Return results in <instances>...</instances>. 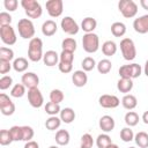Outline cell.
I'll use <instances>...</instances> for the list:
<instances>
[{"label": "cell", "instance_id": "obj_1", "mask_svg": "<svg viewBox=\"0 0 148 148\" xmlns=\"http://www.w3.org/2000/svg\"><path fill=\"white\" fill-rule=\"evenodd\" d=\"M43 40L38 37H34L28 45V58L30 61L37 62L43 59Z\"/></svg>", "mask_w": 148, "mask_h": 148}, {"label": "cell", "instance_id": "obj_2", "mask_svg": "<svg viewBox=\"0 0 148 148\" xmlns=\"http://www.w3.org/2000/svg\"><path fill=\"white\" fill-rule=\"evenodd\" d=\"M119 76L121 79H136L141 75L142 73V67L139 65V64H128V65H123L119 67Z\"/></svg>", "mask_w": 148, "mask_h": 148}, {"label": "cell", "instance_id": "obj_3", "mask_svg": "<svg viewBox=\"0 0 148 148\" xmlns=\"http://www.w3.org/2000/svg\"><path fill=\"white\" fill-rule=\"evenodd\" d=\"M21 6L23 7L27 16L29 18H38L42 16L43 9L38 1L36 0H22Z\"/></svg>", "mask_w": 148, "mask_h": 148}, {"label": "cell", "instance_id": "obj_4", "mask_svg": "<svg viewBox=\"0 0 148 148\" xmlns=\"http://www.w3.org/2000/svg\"><path fill=\"white\" fill-rule=\"evenodd\" d=\"M17 30L23 39H32L35 36V25L30 18H21L17 22Z\"/></svg>", "mask_w": 148, "mask_h": 148}, {"label": "cell", "instance_id": "obj_5", "mask_svg": "<svg viewBox=\"0 0 148 148\" xmlns=\"http://www.w3.org/2000/svg\"><path fill=\"white\" fill-rule=\"evenodd\" d=\"M82 47L87 53H95L99 49V38L96 34H84L82 37Z\"/></svg>", "mask_w": 148, "mask_h": 148}, {"label": "cell", "instance_id": "obj_6", "mask_svg": "<svg viewBox=\"0 0 148 148\" xmlns=\"http://www.w3.org/2000/svg\"><path fill=\"white\" fill-rule=\"evenodd\" d=\"M120 51L125 60L132 61L136 57V49L135 44L131 38H123L120 42Z\"/></svg>", "mask_w": 148, "mask_h": 148}, {"label": "cell", "instance_id": "obj_7", "mask_svg": "<svg viewBox=\"0 0 148 148\" xmlns=\"http://www.w3.org/2000/svg\"><path fill=\"white\" fill-rule=\"evenodd\" d=\"M118 9L126 18H132L138 14V5L133 0H120L118 2Z\"/></svg>", "mask_w": 148, "mask_h": 148}, {"label": "cell", "instance_id": "obj_8", "mask_svg": "<svg viewBox=\"0 0 148 148\" xmlns=\"http://www.w3.org/2000/svg\"><path fill=\"white\" fill-rule=\"evenodd\" d=\"M0 38L6 45H14L16 43V34L12 25L0 27Z\"/></svg>", "mask_w": 148, "mask_h": 148}, {"label": "cell", "instance_id": "obj_9", "mask_svg": "<svg viewBox=\"0 0 148 148\" xmlns=\"http://www.w3.org/2000/svg\"><path fill=\"white\" fill-rule=\"evenodd\" d=\"M60 27H61V29H62L64 32H66L67 35H71V36L76 35L79 32V30H80L79 24L71 16H65L61 20V22H60Z\"/></svg>", "mask_w": 148, "mask_h": 148}, {"label": "cell", "instance_id": "obj_10", "mask_svg": "<svg viewBox=\"0 0 148 148\" xmlns=\"http://www.w3.org/2000/svg\"><path fill=\"white\" fill-rule=\"evenodd\" d=\"M45 7L51 17H59L64 10V2L62 0H49L46 1Z\"/></svg>", "mask_w": 148, "mask_h": 148}, {"label": "cell", "instance_id": "obj_11", "mask_svg": "<svg viewBox=\"0 0 148 148\" xmlns=\"http://www.w3.org/2000/svg\"><path fill=\"white\" fill-rule=\"evenodd\" d=\"M0 110L3 116H12L15 112V104L6 94H0Z\"/></svg>", "mask_w": 148, "mask_h": 148}, {"label": "cell", "instance_id": "obj_12", "mask_svg": "<svg viewBox=\"0 0 148 148\" xmlns=\"http://www.w3.org/2000/svg\"><path fill=\"white\" fill-rule=\"evenodd\" d=\"M28 102L32 108H40L44 103V97L42 91L38 88H34V89H29L28 90Z\"/></svg>", "mask_w": 148, "mask_h": 148}, {"label": "cell", "instance_id": "obj_13", "mask_svg": "<svg viewBox=\"0 0 148 148\" xmlns=\"http://www.w3.org/2000/svg\"><path fill=\"white\" fill-rule=\"evenodd\" d=\"M98 103H99V105L102 108H105V109H114V108H117L120 104V99L116 95L104 94V95L99 96Z\"/></svg>", "mask_w": 148, "mask_h": 148}, {"label": "cell", "instance_id": "obj_14", "mask_svg": "<svg viewBox=\"0 0 148 148\" xmlns=\"http://www.w3.org/2000/svg\"><path fill=\"white\" fill-rule=\"evenodd\" d=\"M21 83L24 84L25 88L29 89H34V88H38L39 84V77L36 73L34 72H27L22 75L21 77Z\"/></svg>", "mask_w": 148, "mask_h": 148}, {"label": "cell", "instance_id": "obj_15", "mask_svg": "<svg viewBox=\"0 0 148 148\" xmlns=\"http://www.w3.org/2000/svg\"><path fill=\"white\" fill-rule=\"evenodd\" d=\"M133 28L138 34H147L148 32V14L135 18L133 22Z\"/></svg>", "mask_w": 148, "mask_h": 148}, {"label": "cell", "instance_id": "obj_16", "mask_svg": "<svg viewBox=\"0 0 148 148\" xmlns=\"http://www.w3.org/2000/svg\"><path fill=\"white\" fill-rule=\"evenodd\" d=\"M98 125H99V128L104 133H109V132L113 131V128L116 126V123H114V119L111 116L105 114V116L101 117V119L98 121Z\"/></svg>", "mask_w": 148, "mask_h": 148}, {"label": "cell", "instance_id": "obj_17", "mask_svg": "<svg viewBox=\"0 0 148 148\" xmlns=\"http://www.w3.org/2000/svg\"><path fill=\"white\" fill-rule=\"evenodd\" d=\"M72 82L75 87H79V88L84 87L88 82V75L86 74L84 71H81V69L75 71L72 75Z\"/></svg>", "mask_w": 148, "mask_h": 148}, {"label": "cell", "instance_id": "obj_18", "mask_svg": "<svg viewBox=\"0 0 148 148\" xmlns=\"http://www.w3.org/2000/svg\"><path fill=\"white\" fill-rule=\"evenodd\" d=\"M43 61L46 66L49 67H52V66H56L59 64V54L53 51V50H49L44 53L43 56Z\"/></svg>", "mask_w": 148, "mask_h": 148}, {"label": "cell", "instance_id": "obj_19", "mask_svg": "<svg viewBox=\"0 0 148 148\" xmlns=\"http://www.w3.org/2000/svg\"><path fill=\"white\" fill-rule=\"evenodd\" d=\"M58 30L57 23L53 20H46L43 24H42V34L46 37L53 36Z\"/></svg>", "mask_w": 148, "mask_h": 148}, {"label": "cell", "instance_id": "obj_20", "mask_svg": "<svg viewBox=\"0 0 148 148\" xmlns=\"http://www.w3.org/2000/svg\"><path fill=\"white\" fill-rule=\"evenodd\" d=\"M97 27V21L94 18V17H84L81 22V29L86 32V34H90V32H94V30L96 29Z\"/></svg>", "mask_w": 148, "mask_h": 148}, {"label": "cell", "instance_id": "obj_21", "mask_svg": "<svg viewBox=\"0 0 148 148\" xmlns=\"http://www.w3.org/2000/svg\"><path fill=\"white\" fill-rule=\"evenodd\" d=\"M117 89L120 92L127 95L133 89V81L131 79H121L120 77L118 80V82H117Z\"/></svg>", "mask_w": 148, "mask_h": 148}, {"label": "cell", "instance_id": "obj_22", "mask_svg": "<svg viewBox=\"0 0 148 148\" xmlns=\"http://www.w3.org/2000/svg\"><path fill=\"white\" fill-rule=\"evenodd\" d=\"M60 119L65 124H71L75 119V111L72 108H64L60 111Z\"/></svg>", "mask_w": 148, "mask_h": 148}, {"label": "cell", "instance_id": "obj_23", "mask_svg": "<svg viewBox=\"0 0 148 148\" xmlns=\"http://www.w3.org/2000/svg\"><path fill=\"white\" fill-rule=\"evenodd\" d=\"M121 104H123V106H124L126 110H133V109H135L136 105H138V99H136V97H135L134 95L127 94V95H125V96L123 97Z\"/></svg>", "mask_w": 148, "mask_h": 148}, {"label": "cell", "instance_id": "obj_24", "mask_svg": "<svg viewBox=\"0 0 148 148\" xmlns=\"http://www.w3.org/2000/svg\"><path fill=\"white\" fill-rule=\"evenodd\" d=\"M102 52L106 57H112L117 52V44L113 40H106L102 45Z\"/></svg>", "mask_w": 148, "mask_h": 148}, {"label": "cell", "instance_id": "obj_25", "mask_svg": "<svg viewBox=\"0 0 148 148\" xmlns=\"http://www.w3.org/2000/svg\"><path fill=\"white\" fill-rule=\"evenodd\" d=\"M28 67H29V62L23 57H18V58L14 59V61H13V68L15 72H18V73L25 72L28 69Z\"/></svg>", "mask_w": 148, "mask_h": 148}, {"label": "cell", "instance_id": "obj_26", "mask_svg": "<svg viewBox=\"0 0 148 148\" xmlns=\"http://www.w3.org/2000/svg\"><path fill=\"white\" fill-rule=\"evenodd\" d=\"M69 139H71V135L68 133V131L66 130H59L57 133H56V142L59 145V146H66L69 143Z\"/></svg>", "mask_w": 148, "mask_h": 148}, {"label": "cell", "instance_id": "obj_27", "mask_svg": "<svg viewBox=\"0 0 148 148\" xmlns=\"http://www.w3.org/2000/svg\"><path fill=\"white\" fill-rule=\"evenodd\" d=\"M111 34L114 37H123L126 34V25L123 22H114L111 24Z\"/></svg>", "mask_w": 148, "mask_h": 148}, {"label": "cell", "instance_id": "obj_28", "mask_svg": "<svg viewBox=\"0 0 148 148\" xmlns=\"http://www.w3.org/2000/svg\"><path fill=\"white\" fill-rule=\"evenodd\" d=\"M60 125H61V119L60 117L57 116H50L45 121V127L49 131H56L57 128L60 127Z\"/></svg>", "mask_w": 148, "mask_h": 148}, {"label": "cell", "instance_id": "obj_29", "mask_svg": "<svg viewBox=\"0 0 148 148\" xmlns=\"http://www.w3.org/2000/svg\"><path fill=\"white\" fill-rule=\"evenodd\" d=\"M134 141L140 148H148V134L146 132H138L134 135Z\"/></svg>", "mask_w": 148, "mask_h": 148}, {"label": "cell", "instance_id": "obj_30", "mask_svg": "<svg viewBox=\"0 0 148 148\" xmlns=\"http://www.w3.org/2000/svg\"><path fill=\"white\" fill-rule=\"evenodd\" d=\"M124 120H125V123L128 127H133V126L138 125V123H139V114L134 111H128L125 114Z\"/></svg>", "mask_w": 148, "mask_h": 148}, {"label": "cell", "instance_id": "obj_31", "mask_svg": "<svg viewBox=\"0 0 148 148\" xmlns=\"http://www.w3.org/2000/svg\"><path fill=\"white\" fill-rule=\"evenodd\" d=\"M76 46H77L76 40L72 37H67L61 42V47L64 51H69V52L74 53V51L76 50Z\"/></svg>", "mask_w": 148, "mask_h": 148}, {"label": "cell", "instance_id": "obj_32", "mask_svg": "<svg viewBox=\"0 0 148 148\" xmlns=\"http://www.w3.org/2000/svg\"><path fill=\"white\" fill-rule=\"evenodd\" d=\"M96 67H97L98 73H101V74H108L111 71V68H112V62L109 59H102V60L98 61V64H97Z\"/></svg>", "mask_w": 148, "mask_h": 148}, {"label": "cell", "instance_id": "obj_33", "mask_svg": "<svg viewBox=\"0 0 148 148\" xmlns=\"http://www.w3.org/2000/svg\"><path fill=\"white\" fill-rule=\"evenodd\" d=\"M14 59V51L10 47L2 46L0 47V60L2 61H9Z\"/></svg>", "mask_w": 148, "mask_h": 148}, {"label": "cell", "instance_id": "obj_34", "mask_svg": "<svg viewBox=\"0 0 148 148\" xmlns=\"http://www.w3.org/2000/svg\"><path fill=\"white\" fill-rule=\"evenodd\" d=\"M45 109V112L49 114V116H57L58 113H60L61 111V108L59 104H56L53 102H47L44 106Z\"/></svg>", "mask_w": 148, "mask_h": 148}, {"label": "cell", "instance_id": "obj_35", "mask_svg": "<svg viewBox=\"0 0 148 148\" xmlns=\"http://www.w3.org/2000/svg\"><path fill=\"white\" fill-rule=\"evenodd\" d=\"M112 141H111V138L110 135H108L106 133H103V134H99L96 139V145L98 148H106L109 145H111Z\"/></svg>", "mask_w": 148, "mask_h": 148}, {"label": "cell", "instance_id": "obj_36", "mask_svg": "<svg viewBox=\"0 0 148 148\" xmlns=\"http://www.w3.org/2000/svg\"><path fill=\"white\" fill-rule=\"evenodd\" d=\"M81 66H82V71H84V72H90V71H92V69L97 66V64H96V61H95V59H94L92 57H86V58L82 60Z\"/></svg>", "mask_w": 148, "mask_h": 148}, {"label": "cell", "instance_id": "obj_37", "mask_svg": "<svg viewBox=\"0 0 148 148\" xmlns=\"http://www.w3.org/2000/svg\"><path fill=\"white\" fill-rule=\"evenodd\" d=\"M25 94V87L22 83H16L13 86L12 90H10V96L15 97V98H20L22 96H24Z\"/></svg>", "mask_w": 148, "mask_h": 148}, {"label": "cell", "instance_id": "obj_38", "mask_svg": "<svg viewBox=\"0 0 148 148\" xmlns=\"http://www.w3.org/2000/svg\"><path fill=\"white\" fill-rule=\"evenodd\" d=\"M65 98L64 92L60 89H52L50 92V102H53L56 104H60Z\"/></svg>", "mask_w": 148, "mask_h": 148}, {"label": "cell", "instance_id": "obj_39", "mask_svg": "<svg viewBox=\"0 0 148 148\" xmlns=\"http://www.w3.org/2000/svg\"><path fill=\"white\" fill-rule=\"evenodd\" d=\"M13 142V138L10 135L9 130H1L0 131V145L1 146H8Z\"/></svg>", "mask_w": 148, "mask_h": 148}, {"label": "cell", "instance_id": "obj_40", "mask_svg": "<svg viewBox=\"0 0 148 148\" xmlns=\"http://www.w3.org/2000/svg\"><path fill=\"white\" fill-rule=\"evenodd\" d=\"M120 139L124 142H130L132 140H134V133L131 130V127H124L120 131Z\"/></svg>", "mask_w": 148, "mask_h": 148}, {"label": "cell", "instance_id": "obj_41", "mask_svg": "<svg viewBox=\"0 0 148 148\" xmlns=\"http://www.w3.org/2000/svg\"><path fill=\"white\" fill-rule=\"evenodd\" d=\"M74 61V53L69 51H61L59 54V62H66V64H73Z\"/></svg>", "mask_w": 148, "mask_h": 148}, {"label": "cell", "instance_id": "obj_42", "mask_svg": "<svg viewBox=\"0 0 148 148\" xmlns=\"http://www.w3.org/2000/svg\"><path fill=\"white\" fill-rule=\"evenodd\" d=\"M9 132L13 138V141H22V126H12L9 128Z\"/></svg>", "mask_w": 148, "mask_h": 148}, {"label": "cell", "instance_id": "obj_43", "mask_svg": "<svg viewBox=\"0 0 148 148\" xmlns=\"http://www.w3.org/2000/svg\"><path fill=\"white\" fill-rule=\"evenodd\" d=\"M35 132L32 130V127L30 126H22V141H31V139L34 138Z\"/></svg>", "mask_w": 148, "mask_h": 148}, {"label": "cell", "instance_id": "obj_44", "mask_svg": "<svg viewBox=\"0 0 148 148\" xmlns=\"http://www.w3.org/2000/svg\"><path fill=\"white\" fill-rule=\"evenodd\" d=\"M94 146V139L89 133H86L81 136V148H92Z\"/></svg>", "mask_w": 148, "mask_h": 148}, {"label": "cell", "instance_id": "obj_45", "mask_svg": "<svg viewBox=\"0 0 148 148\" xmlns=\"http://www.w3.org/2000/svg\"><path fill=\"white\" fill-rule=\"evenodd\" d=\"M12 84H13V79H12V76H9V75H3V76H1V79H0V89H1V90L8 89Z\"/></svg>", "mask_w": 148, "mask_h": 148}, {"label": "cell", "instance_id": "obj_46", "mask_svg": "<svg viewBox=\"0 0 148 148\" xmlns=\"http://www.w3.org/2000/svg\"><path fill=\"white\" fill-rule=\"evenodd\" d=\"M10 22H12V16L9 13H7V12L0 13V27L10 25Z\"/></svg>", "mask_w": 148, "mask_h": 148}, {"label": "cell", "instance_id": "obj_47", "mask_svg": "<svg viewBox=\"0 0 148 148\" xmlns=\"http://www.w3.org/2000/svg\"><path fill=\"white\" fill-rule=\"evenodd\" d=\"M3 6L8 12H15L18 6V1L17 0H5Z\"/></svg>", "mask_w": 148, "mask_h": 148}, {"label": "cell", "instance_id": "obj_48", "mask_svg": "<svg viewBox=\"0 0 148 148\" xmlns=\"http://www.w3.org/2000/svg\"><path fill=\"white\" fill-rule=\"evenodd\" d=\"M58 68L61 73L64 74H67V73H71L72 69H73V64H66V62H59L58 64Z\"/></svg>", "mask_w": 148, "mask_h": 148}, {"label": "cell", "instance_id": "obj_49", "mask_svg": "<svg viewBox=\"0 0 148 148\" xmlns=\"http://www.w3.org/2000/svg\"><path fill=\"white\" fill-rule=\"evenodd\" d=\"M12 67H13V64H10L9 61H2V60H0V74L8 73Z\"/></svg>", "mask_w": 148, "mask_h": 148}, {"label": "cell", "instance_id": "obj_50", "mask_svg": "<svg viewBox=\"0 0 148 148\" xmlns=\"http://www.w3.org/2000/svg\"><path fill=\"white\" fill-rule=\"evenodd\" d=\"M24 148H39V145H38V142H36V141L31 140V141L25 142Z\"/></svg>", "mask_w": 148, "mask_h": 148}, {"label": "cell", "instance_id": "obj_51", "mask_svg": "<svg viewBox=\"0 0 148 148\" xmlns=\"http://www.w3.org/2000/svg\"><path fill=\"white\" fill-rule=\"evenodd\" d=\"M142 121H143L146 125H148V110L143 112V114H142Z\"/></svg>", "mask_w": 148, "mask_h": 148}, {"label": "cell", "instance_id": "obj_52", "mask_svg": "<svg viewBox=\"0 0 148 148\" xmlns=\"http://www.w3.org/2000/svg\"><path fill=\"white\" fill-rule=\"evenodd\" d=\"M140 5L143 9H147L148 10V0H140Z\"/></svg>", "mask_w": 148, "mask_h": 148}, {"label": "cell", "instance_id": "obj_53", "mask_svg": "<svg viewBox=\"0 0 148 148\" xmlns=\"http://www.w3.org/2000/svg\"><path fill=\"white\" fill-rule=\"evenodd\" d=\"M143 73L146 74V76L148 77V59L146 60V62H145V67H143Z\"/></svg>", "mask_w": 148, "mask_h": 148}, {"label": "cell", "instance_id": "obj_54", "mask_svg": "<svg viewBox=\"0 0 148 148\" xmlns=\"http://www.w3.org/2000/svg\"><path fill=\"white\" fill-rule=\"evenodd\" d=\"M106 148H119V147H118L116 143H111V145H109Z\"/></svg>", "mask_w": 148, "mask_h": 148}, {"label": "cell", "instance_id": "obj_55", "mask_svg": "<svg viewBox=\"0 0 148 148\" xmlns=\"http://www.w3.org/2000/svg\"><path fill=\"white\" fill-rule=\"evenodd\" d=\"M49 148H59V147H58V146H50Z\"/></svg>", "mask_w": 148, "mask_h": 148}, {"label": "cell", "instance_id": "obj_56", "mask_svg": "<svg viewBox=\"0 0 148 148\" xmlns=\"http://www.w3.org/2000/svg\"><path fill=\"white\" fill-rule=\"evenodd\" d=\"M128 148H135V147H128Z\"/></svg>", "mask_w": 148, "mask_h": 148}, {"label": "cell", "instance_id": "obj_57", "mask_svg": "<svg viewBox=\"0 0 148 148\" xmlns=\"http://www.w3.org/2000/svg\"><path fill=\"white\" fill-rule=\"evenodd\" d=\"M80 148H81V147H80Z\"/></svg>", "mask_w": 148, "mask_h": 148}]
</instances>
